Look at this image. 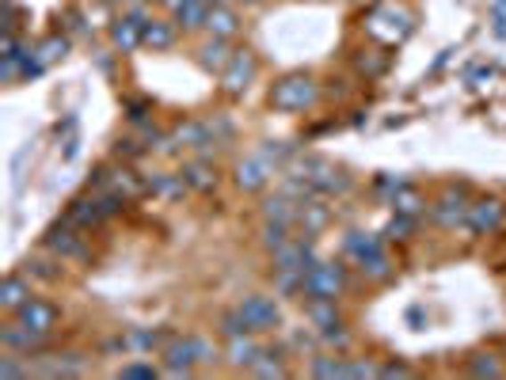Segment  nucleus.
<instances>
[{
  "label": "nucleus",
  "mask_w": 506,
  "mask_h": 380,
  "mask_svg": "<svg viewBox=\"0 0 506 380\" xmlns=\"http://www.w3.org/2000/svg\"><path fill=\"white\" fill-rule=\"evenodd\" d=\"M271 103H274V110H308L316 103V80L308 77V73H290V77H282L271 88Z\"/></svg>",
  "instance_id": "f257e3e1"
},
{
  "label": "nucleus",
  "mask_w": 506,
  "mask_h": 380,
  "mask_svg": "<svg viewBox=\"0 0 506 380\" xmlns=\"http://www.w3.org/2000/svg\"><path fill=\"white\" fill-rule=\"evenodd\" d=\"M343 289H347V274H343L339 263L316 259L305 271V293H301V297H308V301H335Z\"/></svg>",
  "instance_id": "f03ea898"
},
{
  "label": "nucleus",
  "mask_w": 506,
  "mask_h": 380,
  "mask_svg": "<svg viewBox=\"0 0 506 380\" xmlns=\"http://www.w3.org/2000/svg\"><path fill=\"white\" fill-rule=\"evenodd\" d=\"M256 69H259V61H256V53L251 50H233V61L224 65V73H221V92L224 95H244L248 88H251V80H256Z\"/></svg>",
  "instance_id": "7ed1b4c3"
},
{
  "label": "nucleus",
  "mask_w": 506,
  "mask_h": 380,
  "mask_svg": "<svg viewBox=\"0 0 506 380\" xmlns=\"http://www.w3.org/2000/svg\"><path fill=\"white\" fill-rule=\"evenodd\" d=\"M248 319L251 331H274L282 327V308H278L274 297H263V293H251V297H244L241 304H236Z\"/></svg>",
  "instance_id": "20e7f679"
},
{
  "label": "nucleus",
  "mask_w": 506,
  "mask_h": 380,
  "mask_svg": "<svg viewBox=\"0 0 506 380\" xmlns=\"http://www.w3.org/2000/svg\"><path fill=\"white\" fill-rule=\"evenodd\" d=\"M271 259H274V271H298V274H305L308 266L316 263V255H313V236H301V240H286L282 247H274L271 251Z\"/></svg>",
  "instance_id": "39448f33"
},
{
  "label": "nucleus",
  "mask_w": 506,
  "mask_h": 380,
  "mask_svg": "<svg viewBox=\"0 0 506 380\" xmlns=\"http://www.w3.org/2000/svg\"><path fill=\"white\" fill-rule=\"evenodd\" d=\"M274 160L271 157H263V152H256V157H248L236 164V187L241 190H263L266 182L274 179Z\"/></svg>",
  "instance_id": "423d86ee"
},
{
  "label": "nucleus",
  "mask_w": 506,
  "mask_h": 380,
  "mask_svg": "<svg viewBox=\"0 0 506 380\" xmlns=\"http://www.w3.org/2000/svg\"><path fill=\"white\" fill-rule=\"evenodd\" d=\"M46 251H50V255H58L61 263H65V259H84V255H88V247H84V236H77L73 221H69V224H53V229L46 232Z\"/></svg>",
  "instance_id": "0eeeda50"
},
{
  "label": "nucleus",
  "mask_w": 506,
  "mask_h": 380,
  "mask_svg": "<svg viewBox=\"0 0 506 380\" xmlns=\"http://www.w3.org/2000/svg\"><path fill=\"white\" fill-rule=\"evenodd\" d=\"M16 319L23 323V327H31L35 335H42V339H46V335H50L53 327H58V308H53L50 301L31 297L23 308H16Z\"/></svg>",
  "instance_id": "6e6552de"
},
{
  "label": "nucleus",
  "mask_w": 506,
  "mask_h": 380,
  "mask_svg": "<svg viewBox=\"0 0 506 380\" xmlns=\"http://www.w3.org/2000/svg\"><path fill=\"white\" fill-rule=\"evenodd\" d=\"M164 373L167 376H191L194 365H199V358H194V335L191 339H172L164 346Z\"/></svg>",
  "instance_id": "1a4fd4ad"
},
{
  "label": "nucleus",
  "mask_w": 506,
  "mask_h": 380,
  "mask_svg": "<svg viewBox=\"0 0 506 380\" xmlns=\"http://www.w3.org/2000/svg\"><path fill=\"white\" fill-rule=\"evenodd\" d=\"M502 214H506V209H502V202L499 198H480V202H472L469 206V229L472 232H495L499 229V224H502Z\"/></svg>",
  "instance_id": "9d476101"
},
{
  "label": "nucleus",
  "mask_w": 506,
  "mask_h": 380,
  "mask_svg": "<svg viewBox=\"0 0 506 380\" xmlns=\"http://www.w3.org/2000/svg\"><path fill=\"white\" fill-rule=\"evenodd\" d=\"M142 31H145V20L130 12V16L110 23V46L122 50V53H134L137 46H142Z\"/></svg>",
  "instance_id": "9b49d317"
},
{
  "label": "nucleus",
  "mask_w": 506,
  "mask_h": 380,
  "mask_svg": "<svg viewBox=\"0 0 506 380\" xmlns=\"http://www.w3.org/2000/svg\"><path fill=\"white\" fill-rule=\"evenodd\" d=\"M194 61H199L202 69H206V73H224V65H229L233 61V50H229V38H214V35H209L206 42H202V46L199 50H194Z\"/></svg>",
  "instance_id": "f8f14e48"
},
{
  "label": "nucleus",
  "mask_w": 506,
  "mask_h": 380,
  "mask_svg": "<svg viewBox=\"0 0 506 380\" xmlns=\"http://www.w3.org/2000/svg\"><path fill=\"white\" fill-rule=\"evenodd\" d=\"M298 198L293 194H271V198H263V206H259V214H263V221H274V224H298Z\"/></svg>",
  "instance_id": "ddd939ff"
},
{
  "label": "nucleus",
  "mask_w": 506,
  "mask_h": 380,
  "mask_svg": "<svg viewBox=\"0 0 506 380\" xmlns=\"http://www.w3.org/2000/svg\"><path fill=\"white\" fill-rule=\"evenodd\" d=\"M167 8H172V20H175V27H183V31H199V27H206V12H209L206 0H167Z\"/></svg>",
  "instance_id": "4468645a"
},
{
  "label": "nucleus",
  "mask_w": 506,
  "mask_h": 380,
  "mask_svg": "<svg viewBox=\"0 0 506 380\" xmlns=\"http://www.w3.org/2000/svg\"><path fill=\"white\" fill-rule=\"evenodd\" d=\"M42 343V335H35L31 327H23L20 319H12V323H4L0 327V346L4 350H16V354H27L31 358V350Z\"/></svg>",
  "instance_id": "2eb2a0df"
},
{
  "label": "nucleus",
  "mask_w": 506,
  "mask_h": 380,
  "mask_svg": "<svg viewBox=\"0 0 506 380\" xmlns=\"http://www.w3.org/2000/svg\"><path fill=\"white\" fill-rule=\"evenodd\" d=\"M469 217V206H465V194H461V190H453V187H449L445 190V198L438 202V206H434V221H438L442 224V229H457V224L461 221H465Z\"/></svg>",
  "instance_id": "dca6fc26"
},
{
  "label": "nucleus",
  "mask_w": 506,
  "mask_h": 380,
  "mask_svg": "<svg viewBox=\"0 0 506 380\" xmlns=\"http://www.w3.org/2000/svg\"><path fill=\"white\" fill-rule=\"evenodd\" d=\"M206 31L214 38H233L236 31H241V16H236L229 4H214L206 12Z\"/></svg>",
  "instance_id": "f3484780"
},
{
  "label": "nucleus",
  "mask_w": 506,
  "mask_h": 380,
  "mask_svg": "<svg viewBox=\"0 0 506 380\" xmlns=\"http://www.w3.org/2000/svg\"><path fill=\"white\" fill-rule=\"evenodd\" d=\"M142 46L149 50H172L175 46V20H149L142 31Z\"/></svg>",
  "instance_id": "a211bd4d"
},
{
  "label": "nucleus",
  "mask_w": 506,
  "mask_h": 380,
  "mask_svg": "<svg viewBox=\"0 0 506 380\" xmlns=\"http://www.w3.org/2000/svg\"><path fill=\"white\" fill-rule=\"evenodd\" d=\"M35 373H42V376H80V373H84V358H77V354L42 358V361L35 365Z\"/></svg>",
  "instance_id": "6ab92c4d"
},
{
  "label": "nucleus",
  "mask_w": 506,
  "mask_h": 380,
  "mask_svg": "<svg viewBox=\"0 0 506 380\" xmlns=\"http://www.w3.org/2000/svg\"><path fill=\"white\" fill-rule=\"evenodd\" d=\"M263 354V346L248 335H236V339H229V365H236V369H251L256 365V358Z\"/></svg>",
  "instance_id": "aec40b11"
},
{
  "label": "nucleus",
  "mask_w": 506,
  "mask_h": 380,
  "mask_svg": "<svg viewBox=\"0 0 506 380\" xmlns=\"http://www.w3.org/2000/svg\"><path fill=\"white\" fill-rule=\"evenodd\" d=\"M328 217H331V214H328V206L320 202V198H301V206H298V224H301L308 236H316L320 229H324Z\"/></svg>",
  "instance_id": "412c9836"
},
{
  "label": "nucleus",
  "mask_w": 506,
  "mask_h": 380,
  "mask_svg": "<svg viewBox=\"0 0 506 380\" xmlns=\"http://www.w3.org/2000/svg\"><path fill=\"white\" fill-rule=\"evenodd\" d=\"M179 175H183V182H187L191 190H202V194L217 187V172H214V164H206V160H191Z\"/></svg>",
  "instance_id": "4be33fe9"
},
{
  "label": "nucleus",
  "mask_w": 506,
  "mask_h": 380,
  "mask_svg": "<svg viewBox=\"0 0 506 380\" xmlns=\"http://www.w3.org/2000/svg\"><path fill=\"white\" fill-rule=\"evenodd\" d=\"M377 251H385V247H381V240H377L373 232H350L347 240H343V255H347V259H355V263L377 255Z\"/></svg>",
  "instance_id": "5701e85b"
},
{
  "label": "nucleus",
  "mask_w": 506,
  "mask_h": 380,
  "mask_svg": "<svg viewBox=\"0 0 506 380\" xmlns=\"http://www.w3.org/2000/svg\"><path fill=\"white\" fill-rule=\"evenodd\" d=\"M27 301H31V281H27L23 274L4 278V289H0V304H4L8 312H16V308H23Z\"/></svg>",
  "instance_id": "b1692460"
},
{
  "label": "nucleus",
  "mask_w": 506,
  "mask_h": 380,
  "mask_svg": "<svg viewBox=\"0 0 506 380\" xmlns=\"http://www.w3.org/2000/svg\"><path fill=\"white\" fill-rule=\"evenodd\" d=\"M308 319L316 323V331L339 327V312H335V301H308Z\"/></svg>",
  "instance_id": "393cba45"
},
{
  "label": "nucleus",
  "mask_w": 506,
  "mask_h": 380,
  "mask_svg": "<svg viewBox=\"0 0 506 380\" xmlns=\"http://www.w3.org/2000/svg\"><path fill=\"white\" fill-rule=\"evenodd\" d=\"M358 271H362L365 278H373V281H385V278H392V259L385 255V251H377V255H370V259L358 263Z\"/></svg>",
  "instance_id": "a878e982"
},
{
  "label": "nucleus",
  "mask_w": 506,
  "mask_h": 380,
  "mask_svg": "<svg viewBox=\"0 0 506 380\" xmlns=\"http://www.w3.org/2000/svg\"><path fill=\"white\" fill-rule=\"evenodd\" d=\"M149 187H152V194H160V198H179V194L187 190V182H183V175H152Z\"/></svg>",
  "instance_id": "bb28decb"
},
{
  "label": "nucleus",
  "mask_w": 506,
  "mask_h": 380,
  "mask_svg": "<svg viewBox=\"0 0 506 380\" xmlns=\"http://www.w3.org/2000/svg\"><path fill=\"white\" fill-rule=\"evenodd\" d=\"M259 236H263V247H282L286 240H293L290 236V224H274V221H263V229H259Z\"/></svg>",
  "instance_id": "cd10ccee"
},
{
  "label": "nucleus",
  "mask_w": 506,
  "mask_h": 380,
  "mask_svg": "<svg viewBox=\"0 0 506 380\" xmlns=\"http://www.w3.org/2000/svg\"><path fill=\"white\" fill-rule=\"evenodd\" d=\"M20 358H27V354H16V350H4V358H0V376H31V361H20Z\"/></svg>",
  "instance_id": "c85d7f7f"
},
{
  "label": "nucleus",
  "mask_w": 506,
  "mask_h": 380,
  "mask_svg": "<svg viewBox=\"0 0 506 380\" xmlns=\"http://www.w3.org/2000/svg\"><path fill=\"white\" fill-rule=\"evenodd\" d=\"M274 358H278L274 350H263V354L256 358V365H251V373L256 376H286V365L274 361Z\"/></svg>",
  "instance_id": "c756f323"
},
{
  "label": "nucleus",
  "mask_w": 506,
  "mask_h": 380,
  "mask_svg": "<svg viewBox=\"0 0 506 380\" xmlns=\"http://www.w3.org/2000/svg\"><path fill=\"white\" fill-rule=\"evenodd\" d=\"M248 331L251 327H248V319H244L241 308H233V312L221 316V335H224V339H236V335H248Z\"/></svg>",
  "instance_id": "7c9ffc66"
},
{
  "label": "nucleus",
  "mask_w": 506,
  "mask_h": 380,
  "mask_svg": "<svg viewBox=\"0 0 506 380\" xmlns=\"http://www.w3.org/2000/svg\"><path fill=\"white\" fill-rule=\"evenodd\" d=\"M65 50H69L65 38H46V42H42V46L35 50V58H38L42 65H53L58 58H65Z\"/></svg>",
  "instance_id": "2f4dec72"
},
{
  "label": "nucleus",
  "mask_w": 506,
  "mask_h": 380,
  "mask_svg": "<svg viewBox=\"0 0 506 380\" xmlns=\"http://www.w3.org/2000/svg\"><path fill=\"white\" fill-rule=\"evenodd\" d=\"M469 369H472V376H502V361L495 354H476Z\"/></svg>",
  "instance_id": "473e14b6"
},
{
  "label": "nucleus",
  "mask_w": 506,
  "mask_h": 380,
  "mask_svg": "<svg viewBox=\"0 0 506 380\" xmlns=\"http://www.w3.org/2000/svg\"><path fill=\"white\" fill-rule=\"evenodd\" d=\"M308 373H313V376H343V361H335V358H313Z\"/></svg>",
  "instance_id": "72a5a7b5"
},
{
  "label": "nucleus",
  "mask_w": 506,
  "mask_h": 380,
  "mask_svg": "<svg viewBox=\"0 0 506 380\" xmlns=\"http://www.w3.org/2000/svg\"><path fill=\"white\" fill-rule=\"evenodd\" d=\"M194 358H199V365H214L221 354H217V346L209 343V339H202V335H194Z\"/></svg>",
  "instance_id": "f704fd0d"
},
{
  "label": "nucleus",
  "mask_w": 506,
  "mask_h": 380,
  "mask_svg": "<svg viewBox=\"0 0 506 380\" xmlns=\"http://www.w3.org/2000/svg\"><path fill=\"white\" fill-rule=\"evenodd\" d=\"M27 278H38V281H53L58 278V266L53 263H42V259H27Z\"/></svg>",
  "instance_id": "c9c22d12"
},
{
  "label": "nucleus",
  "mask_w": 506,
  "mask_h": 380,
  "mask_svg": "<svg viewBox=\"0 0 506 380\" xmlns=\"http://www.w3.org/2000/svg\"><path fill=\"white\" fill-rule=\"evenodd\" d=\"M118 376L122 380H152V376H157V369H152V365H122Z\"/></svg>",
  "instance_id": "e433bc0d"
},
{
  "label": "nucleus",
  "mask_w": 506,
  "mask_h": 380,
  "mask_svg": "<svg viewBox=\"0 0 506 380\" xmlns=\"http://www.w3.org/2000/svg\"><path fill=\"white\" fill-rule=\"evenodd\" d=\"M381 369H373L370 361H350V358H343V376H377Z\"/></svg>",
  "instance_id": "4c0bfd02"
},
{
  "label": "nucleus",
  "mask_w": 506,
  "mask_h": 380,
  "mask_svg": "<svg viewBox=\"0 0 506 380\" xmlns=\"http://www.w3.org/2000/svg\"><path fill=\"white\" fill-rule=\"evenodd\" d=\"M407 232H412V221H407V217H396L388 224V240H404Z\"/></svg>",
  "instance_id": "58836bf2"
},
{
  "label": "nucleus",
  "mask_w": 506,
  "mask_h": 380,
  "mask_svg": "<svg viewBox=\"0 0 506 380\" xmlns=\"http://www.w3.org/2000/svg\"><path fill=\"white\" fill-rule=\"evenodd\" d=\"M137 152H142V149H137V141H130V137L115 145V157H118V160H122V157H137Z\"/></svg>",
  "instance_id": "ea45409f"
},
{
  "label": "nucleus",
  "mask_w": 506,
  "mask_h": 380,
  "mask_svg": "<svg viewBox=\"0 0 506 380\" xmlns=\"http://www.w3.org/2000/svg\"><path fill=\"white\" fill-rule=\"evenodd\" d=\"M396 209H400V214H415V209H419V198H415V194H404V198L396 202Z\"/></svg>",
  "instance_id": "a19ab883"
},
{
  "label": "nucleus",
  "mask_w": 506,
  "mask_h": 380,
  "mask_svg": "<svg viewBox=\"0 0 506 380\" xmlns=\"http://www.w3.org/2000/svg\"><path fill=\"white\" fill-rule=\"evenodd\" d=\"M381 376H412V369H407L404 361H396V365H385V369H381Z\"/></svg>",
  "instance_id": "79ce46f5"
},
{
  "label": "nucleus",
  "mask_w": 506,
  "mask_h": 380,
  "mask_svg": "<svg viewBox=\"0 0 506 380\" xmlns=\"http://www.w3.org/2000/svg\"><path fill=\"white\" fill-rule=\"evenodd\" d=\"M355 4H377V0H355Z\"/></svg>",
  "instance_id": "37998d69"
}]
</instances>
